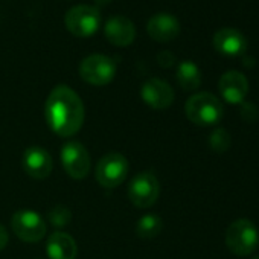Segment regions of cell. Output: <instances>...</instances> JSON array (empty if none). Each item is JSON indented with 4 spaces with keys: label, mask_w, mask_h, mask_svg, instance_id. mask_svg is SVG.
Instances as JSON below:
<instances>
[{
    "label": "cell",
    "mask_w": 259,
    "mask_h": 259,
    "mask_svg": "<svg viewBox=\"0 0 259 259\" xmlns=\"http://www.w3.org/2000/svg\"><path fill=\"white\" fill-rule=\"evenodd\" d=\"M48 125L60 138L76 135L85 117V110L79 95L69 85H57L49 93L45 104Z\"/></svg>",
    "instance_id": "cell-1"
},
{
    "label": "cell",
    "mask_w": 259,
    "mask_h": 259,
    "mask_svg": "<svg viewBox=\"0 0 259 259\" xmlns=\"http://www.w3.org/2000/svg\"><path fill=\"white\" fill-rule=\"evenodd\" d=\"M186 117L198 126H210L218 123L224 116L223 102L209 92L192 95L185 104Z\"/></svg>",
    "instance_id": "cell-2"
},
{
    "label": "cell",
    "mask_w": 259,
    "mask_h": 259,
    "mask_svg": "<svg viewBox=\"0 0 259 259\" xmlns=\"http://www.w3.org/2000/svg\"><path fill=\"white\" fill-rule=\"evenodd\" d=\"M226 245L235 256L251 254L259 244V233L256 226L247 220L239 218L229 224L226 229Z\"/></svg>",
    "instance_id": "cell-3"
},
{
    "label": "cell",
    "mask_w": 259,
    "mask_h": 259,
    "mask_svg": "<svg viewBox=\"0 0 259 259\" xmlns=\"http://www.w3.org/2000/svg\"><path fill=\"white\" fill-rule=\"evenodd\" d=\"M64 23L72 35L79 38L92 37L101 26V13L96 7L78 5L66 13Z\"/></svg>",
    "instance_id": "cell-4"
},
{
    "label": "cell",
    "mask_w": 259,
    "mask_h": 259,
    "mask_svg": "<svg viewBox=\"0 0 259 259\" xmlns=\"http://www.w3.org/2000/svg\"><path fill=\"white\" fill-rule=\"evenodd\" d=\"M79 76L87 84L96 87L107 85L116 76V63L114 60L102 54L89 55L79 64Z\"/></svg>",
    "instance_id": "cell-5"
},
{
    "label": "cell",
    "mask_w": 259,
    "mask_h": 259,
    "mask_svg": "<svg viewBox=\"0 0 259 259\" xmlns=\"http://www.w3.org/2000/svg\"><path fill=\"white\" fill-rule=\"evenodd\" d=\"M160 195V183L153 172L142 171L128 185V198L136 207H151Z\"/></svg>",
    "instance_id": "cell-6"
},
{
    "label": "cell",
    "mask_w": 259,
    "mask_h": 259,
    "mask_svg": "<svg viewBox=\"0 0 259 259\" xmlns=\"http://www.w3.org/2000/svg\"><path fill=\"white\" fill-rule=\"evenodd\" d=\"M11 227L23 242H38L46 236L48 224L41 215L31 209H20L11 218Z\"/></svg>",
    "instance_id": "cell-7"
},
{
    "label": "cell",
    "mask_w": 259,
    "mask_h": 259,
    "mask_svg": "<svg viewBox=\"0 0 259 259\" xmlns=\"http://www.w3.org/2000/svg\"><path fill=\"white\" fill-rule=\"evenodd\" d=\"M128 174V162L119 153H108L96 165L95 176L102 188H117Z\"/></svg>",
    "instance_id": "cell-8"
},
{
    "label": "cell",
    "mask_w": 259,
    "mask_h": 259,
    "mask_svg": "<svg viewBox=\"0 0 259 259\" xmlns=\"http://www.w3.org/2000/svg\"><path fill=\"white\" fill-rule=\"evenodd\" d=\"M61 165L66 171V174L75 180H82L90 172V154L87 148L76 141L67 142L60 153Z\"/></svg>",
    "instance_id": "cell-9"
},
{
    "label": "cell",
    "mask_w": 259,
    "mask_h": 259,
    "mask_svg": "<svg viewBox=\"0 0 259 259\" xmlns=\"http://www.w3.org/2000/svg\"><path fill=\"white\" fill-rule=\"evenodd\" d=\"M142 101L153 110H166L174 102L172 87L160 78H151L141 89Z\"/></svg>",
    "instance_id": "cell-10"
},
{
    "label": "cell",
    "mask_w": 259,
    "mask_h": 259,
    "mask_svg": "<svg viewBox=\"0 0 259 259\" xmlns=\"http://www.w3.org/2000/svg\"><path fill=\"white\" fill-rule=\"evenodd\" d=\"M22 165L25 172L35 180L48 179L54 168L52 157L43 147H29L23 153Z\"/></svg>",
    "instance_id": "cell-11"
},
{
    "label": "cell",
    "mask_w": 259,
    "mask_h": 259,
    "mask_svg": "<svg viewBox=\"0 0 259 259\" xmlns=\"http://www.w3.org/2000/svg\"><path fill=\"white\" fill-rule=\"evenodd\" d=\"M218 89L226 102L232 105L242 104L248 93V79L238 70H229L221 75Z\"/></svg>",
    "instance_id": "cell-12"
},
{
    "label": "cell",
    "mask_w": 259,
    "mask_h": 259,
    "mask_svg": "<svg viewBox=\"0 0 259 259\" xmlns=\"http://www.w3.org/2000/svg\"><path fill=\"white\" fill-rule=\"evenodd\" d=\"M104 34L111 45L117 48H126L136 38V26L128 17L113 16L107 20L104 26Z\"/></svg>",
    "instance_id": "cell-13"
},
{
    "label": "cell",
    "mask_w": 259,
    "mask_h": 259,
    "mask_svg": "<svg viewBox=\"0 0 259 259\" xmlns=\"http://www.w3.org/2000/svg\"><path fill=\"white\" fill-rule=\"evenodd\" d=\"M180 22L176 16L160 13L153 16L147 23L148 35L159 43H169L180 35Z\"/></svg>",
    "instance_id": "cell-14"
},
{
    "label": "cell",
    "mask_w": 259,
    "mask_h": 259,
    "mask_svg": "<svg viewBox=\"0 0 259 259\" xmlns=\"http://www.w3.org/2000/svg\"><path fill=\"white\" fill-rule=\"evenodd\" d=\"M213 48L224 57H239L247 51V38L244 34L233 28H223L213 35Z\"/></svg>",
    "instance_id": "cell-15"
},
{
    "label": "cell",
    "mask_w": 259,
    "mask_h": 259,
    "mask_svg": "<svg viewBox=\"0 0 259 259\" xmlns=\"http://www.w3.org/2000/svg\"><path fill=\"white\" fill-rule=\"evenodd\" d=\"M46 253L51 259H76V241L66 232H54L48 238Z\"/></svg>",
    "instance_id": "cell-16"
},
{
    "label": "cell",
    "mask_w": 259,
    "mask_h": 259,
    "mask_svg": "<svg viewBox=\"0 0 259 259\" xmlns=\"http://www.w3.org/2000/svg\"><path fill=\"white\" fill-rule=\"evenodd\" d=\"M176 79L183 90L192 92L201 85V72L194 61L186 60L179 64L176 72Z\"/></svg>",
    "instance_id": "cell-17"
},
{
    "label": "cell",
    "mask_w": 259,
    "mask_h": 259,
    "mask_svg": "<svg viewBox=\"0 0 259 259\" xmlns=\"http://www.w3.org/2000/svg\"><path fill=\"white\" fill-rule=\"evenodd\" d=\"M163 221L156 213H147L136 223V235L142 239H153L160 235Z\"/></svg>",
    "instance_id": "cell-18"
},
{
    "label": "cell",
    "mask_w": 259,
    "mask_h": 259,
    "mask_svg": "<svg viewBox=\"0 0 259 259\" xmlns=\"http://www.w3.org/2000/svg\"><path fill=\"white\" fill-rule=\"evenodd\" d=\"M209 145L212 151L223 154L230 148V135L224 128H215L209 136Z\"/></svg>",
    "instance_id": "cell-19"
},
{
    "label": "cell",
    "mask_w": 259,
    "mask_h": 259,
    "mask_svg": "<svg viewBox=\"0 0 259 259\" xmlns=\"http://www.w3.org/2000/svg\"><path fill=\"white\" fill-rule=\"evenodd\" d=\"M70 220H72V212L66 206H55L48 213V221L54 227H64L70 223Z\"/></svg>",
    "instance_id": "cell-20"
},
{
    "label": "cell",
    "mask_w": 259,
    "mask_h": 259,
    "mask_svg": "<svg viewBox=\"0 0 259 259\" xmlns=\"http://www.w3.org/2000/svg\"><path fill=\"white\" fill-rule=\"evenodd\" d=\"M241 119L247 123H251L257 119L259 116V110L253 102H242L241 104Z\"/></svg>",
    "instance_id": "cell-21"
},
{
    "label": "cell",
    "mask_w": 259,
    "mask_h": 259,
    "mask_svg": "<svg viewBox=\"0 0 259 259\" xmlns=\"http://www.w3.org/2000/svg\"><path fill=\"white\" fill-rule=\"evenodd\" d=\"M157 61L163 69H171L176 64V55L171 51H162L157 54Z\"/></svg>",
    "instance_id": "cell-22"
},
{
    "label": "cell",
    "mask_w": 259,
    "mask_h": 259,
    "mask_svg": "<svg viewBox=\"0 0 259 259\" xmlns=\"http://www.w3.org/2000/svg\"><path fill=\"white\" fill-rule=\"evenodd\" d=\"M8 241H10L8 230H7V227L4 224H0V251H2L8 245Z\"/></svg>",
    "instance_id": "cell-23"
},
{
    "label": "cell",
    "mask_w": 259,
    "mask_h": 259,
    "mask_svg": "<svg viewBox=\"0 0 259 259\" xmlns=\"http://www.w3.org/2000/svg\"><path fill=\"white\" fill-rule=\"evenodd\" d=\"M244 66H247V67H253V66H254V60H251V61H250V58H247V57H245V58H244Z\"/></svg>",
    "instance_id": "cell-24"
},
{
    "label": "cell",
    "mask_w": 259,
    "mask_h": 259,
    "mask_svg": "<svg viewBox=\"0 0 259 259\" xmlns=\"http://www.w3.org/2000/svg\"><path fill=\"white\" fill-rule=\"evenodd\" d=\"M110 2H113V0H95V4H96V5H107V4H110Z\"/></svg>",
    "instance_id": "cell-25"
},
{
    "label": "cell",
    "mask_w": 259,
    "mask_h": 259,
    "mask_svg": "<svg viewBox=\"0 0 259 259\" xmlns=\"http://www.w3.org/2000/svg\"><path fill=\"white\" fill-rule=\"evenodd\" d=\"M251 259H259V254H257V256H253Z\"/></svg>",
    "instance_id": "cell-26"
}]
</instances>
